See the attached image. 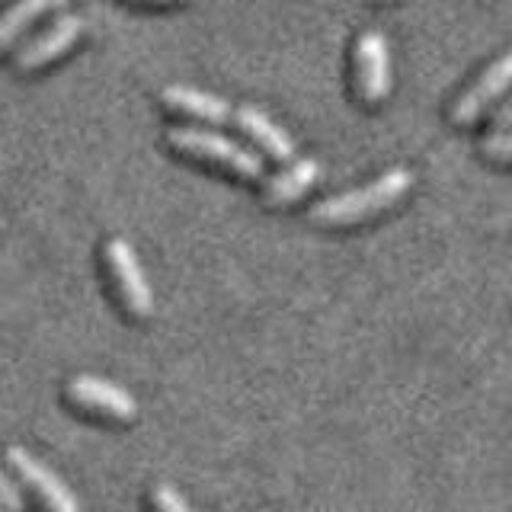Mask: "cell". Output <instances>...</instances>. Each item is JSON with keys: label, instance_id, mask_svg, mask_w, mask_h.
I'll return each mask as SVG.
<instances>
[{"label": "cell", "instance_id": "ba28073f", "mask_svg": "<svg viewBox=\"0 0 512 512\" xmlns=\"http://www.w3.org/2000/svg\"><path fill=\"white\" fill-rule=\"evenodd\" d=\"M509 77H512V55H500L493 64H487V68L477 74L474 84L458 93V100L452 103V122L455 125L474 122L493 100H500L506 93Z\"/></svg>", "mask_w": 512, "mask_h": 512}, {"label": "cell", "instance_id": "8992f818", "mask_svg": "<svg viewBox=\"0 0 512 512\" xmlns=\"http://www.w3.org/2000/svg\"><path fill=\"white\" fill-rule=\"evenodd\" d=\"M84 29H87L84 16L61 13L52 26L42 29L32 42H26V48H20V55H16V68L26 74V71H39V68H45V64L58 61L64 52H71V48L77 45V39L84 36Z\"/></svg>", "mask_w": 512, "mask_h": 512}, {"label": "cell", "instance_id": "277c9868", "mask_svg": "<svg viewBox=\"0 0 512 512\" xmlns=\"http://www.w3.org/2000/svg\"><path fill=\"white\" fill-rule=\"evenodd\" d=\"M7 461H10V468L16 471V477L26 484V490L36 493V500L48 512H80V500L74 496V490L32 452H26V448H20V445H13L7 452Z\"/></svg>", "mask_w": 512, "mask_h": 512}, {"label": "cell", "instance_id": "ac0fdd59", "mask_svg": "<svg viewBox=\"0 0 512 512\" xmlns=\"http://www.w3.org/2000/svg\"><path fill=\"white\" fill-rule=\"evenodd\" d=\"M0 512H4V509H0Z\"/></svg>", "mask_w": 512, "mask_h": 512}, {"label": "cell", "instance_id": "e0dca14e", "mask_svg": "<svg viewBox=\"0 0 512 512\" xmlns=\"http://www.w3.org/2000/svg\"><path fill=\"white\" fill-rule=\"evenodd\" d=\"M378 4H384V0H378Z\"/></svg>", "mask_w": 512, "mask_h": 512}, {"label": "cell", "instance_id": "9a60e30c", "mask_svg": "<svg viewBox=\"0 0 512 512\" xmlns=\"http://www.w3.org/2000/svg\"><path fill=\"white\" fill-rule=\"evenodd\" d=\"M23 490L16 487V480L7 474V471H0V509L4 512H23Z\"/></svg>", "mask_w": 512, "mask_h": 512}, {"label": "cell", "instance_id": "7c38bea8", "mask_svg": "<svg viewBox=\"0 0 512 512\" xmlns=\"http://www.w3.org/2000/svg\"><path fill=\"white\" fill-rule=\"evenodd\" d=\"M68 4H74V0H16V4H10L4 13H0V52H7V48L20 39L42 13L64 10Z\"/></svg>", "mask_w": 512, "mask_h": 512}, {"label": "cell", "instance_id": "8fae6325", "mask_svg": "<svg viewBox=\"0 0 512 512\" xmlns=\"http://www.w3.org/2000/svg\"><path fill=\"white\" fill-rule=\"evenodd\" d=\"M317 180H320V160H314V157H298V160H292V164H288L282 173H276V176H272V180L266 183V202H269V205H276V208L292 205V202H298Z\"/></svg>", "mask_w": 512, "mask_h": 512}, {"label": "cell", "instance_id": "9c48e42d", "mask_svg": "<svg viewBox=\"0 0 512 512\" xmlns=\"http://www.w3.org/2000/svg\"><path fill=\"white\" fill-rule=\"evenodd\" d=\"M164 103L176 112H186V116L205 119L212 125H228L234 122V106L228 100H221L215 93H205L199 87H186V84H170L164 87Z\"/></svg>", "mask_w": 512, "mask_h": 512}, {"label": "cell", "instance_id": "6da1fadb", "mask_svg": "<svg viewBox=\"0 0 512 512\" xmlns=\"http://www.w3.org/2000/svg\"><path fill=\"white\" fill-rule=\"evenodd\" d=\"M413 186V173L404 167H391L381 176H375L372 183H365L359 189H346L340 196L324 199L311 208V221L324 224V228H343V224H356L365 221L384 208L397 205L407 196V189Z\"/></svg>", "mask_w": 512, "mask_h": 512}, {"label": "cell", "instance_id": "2e32d148", "mask_svg": "<svg viewBox=\"0 0 512 512\" xmlns=\"http://www.w3.org/2000/svg\"><path fill=\"white\" fill-rule=\"evenodd\" d=\"M151 4H173V0H151Z\"/></svg>", "mask_w": 512, "mask_h": 512}, {"label": "cell", "instance_id": "5b68a950", "mask_svg": "<svg viewBox=\"0 0 512 512\" xmlns=\"http://www.w3.org/2000/svg\"><path fill=\"white\" fill-rule=\"evenodd\" d=\"M356 87L365 103H384L391 93V45L381 29L356 39Z\"/></svg>", "mask_w": 512, "mask_h": 512}, {"label": "cell", "instance_id": "7a4b0ae2", "mask_svg": "<svg viewBox=\"0 0 512 512\" xmlns=\"http://www.w3.org/2000/svg\"><path fill=\"white\" fill-rule=\"evenodd\" d=\"M167 141L173 151H183L189 157L208 160V164H218L224 170H231L244 180H263V157L250 151L247 144H240L212 128H199V125H176L167 132Z\"/></svg>", "mask_w": 512, "mask_h": 512}, {"label": "cell", "instance_id": "4fadbf2b", "mask_svg": "<svg viewBox=\"0 0 512 512\" xmlns=\"http://www.w3.org/2000/svg\"><path fill=\"white\" fill-rule=\"evenodd\" d=\"M509 116H512V106H503V112L496 116V132H490V135L484 138V154H490L493 160H509V157H512Z\"/></svg>", "mask_w": 512, "mask_h": 512}, {"label": "cell", "instance_id": "3957f363", "mask_svg": "<svg viewBox=\"0 0 512 512\" xmlns=\"http://www.w3.org/2000/svg\"><path fill=\"white\" fill-rule=\"evenodd\" d=\"M106 263H109L112 279H116L125 311L135 317H148L154 311V292H151L148 276H144V269L138 263L135 247L128 244L125 237H112L106 244Z\"/></svg>", "mask_w": 512, "mask_h": 512}, {"label": "cell", "instance_id": "52a82bcc", "mask_svg": "<svg viewBox=\"0 0 512 512\" xmlns=\"http://www.w3.org/2000/svg\"><path fill=\"white\" fill-rule=\"evenodd\" d=\"M68 397L77 407L109 416V420H135V413H138V404H135L132 394H128L125 388H119L116 381H106V378H96V375L71 378Z\"/></svg>", "mask_w": 512, "mask_h": 512}, {"label": "cell", "instance_id": "5bb4252c", "mask_svg": "<svg viewBox=\"0 0 512 512\" xmlns=\"http://www.w3.org/2000/svg\"><path fill=\"white\" fill-rule=\"evenodd\" d=\"M151 503H154L157 512H192L189 503H186L183 496L176 493L170 484H157V487L151 490Z\"/></svg>", "mask_w": 512, "mask_h": 512}, {"label": "cell", "instance_id": "30bf717a", "mask_svg": "<svg viewBox=\"0 0 512 512\" xmlns=\"http://www.w3.org/2000/svg\"><path fill=\"white\" fill-rule=\"evenodd\" d=\"M234 122L260 144V148L276 157V160H292L295 157V141L285 132L279 122H272L263 109L256 106H234Z\"/></svg>", "mask_w": 512, "mask_h": 512}]
</instances>
